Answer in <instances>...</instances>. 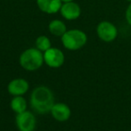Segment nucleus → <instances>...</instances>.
<instances>
[{
    "label": "nucleus",
    "instance_id": "obj_13",
    "mask_svg": "<svg viewBox=\"0 0 131 131\" xmlns=\"http://www.w3.org/2000/svg\"><path fill=\"white\" fill-rule=\"evenodd\" d=\"M35 48L40 50L41 52H45L51 48V41L49 38L46 35H40L35 40Z\"/></svg>",
    "mask_w": 131,
    "mask_h": 131
},
{
    "label": "nucleus",
    "instance_id": "obj_8",
    "mask_svg": "<svg viewBox=\"0 0 131 131\" xmlns=\"http://www.w3.org/2000/svg\"><path fill=\"white\" fill-rule=\"evenodd\" d=\"M50 114L57 121L65 122L70 118L72 112L68 104L64 102H55L53 107L51 108Z\"/></svg>",
    "mask_w": 131,
    "mask_h": 131
},
{
    "label": "nucleus",
    "instance_id": "obj_15",
    "mask_svg": "<svg viewBox=\"0 0 131 131\" xmlns=\"http://www.w3.org/2000/svg\"><path fill=\"white\" fill-rule=\"evenodd\" d=\"M62 3H68V2H73L75 0H61Z\"/></svg>",
    "mask_w": 131,
    "mask_h": 131
},
{
    "label": "nucleus",
    "instance_id": "obj_5",
    "mask_svg": "<svg viewBox=\"0 0 131 131\" xmlns=\"http://www.w3.org/2000/svg\"><path fill=\"white\" fill-rule=\"evenodd\" d=\"M36 123V118L31 111H25L15 117V124L19 131H34Z\"/></svg>",
    "mask_w": 131,
    "mask_h": 131
},
{
    "label": "nucleus",
    "instance_id": "obj_11",
    "mask_svg": "<svg viewBox=\"0 0 131 131\" xmlns=\"http://www.w3.org/2000/svg\"><path fill=\"white\" fill-rule=\"evenodd\" d=\"M27 101L24 96H14L10 102V108L16 114L27 111Z\"/></svg>",
    "mask_w": 131,
    "mask_h": 131
},
{
    "label": "nucleus",
    "instance_id": "obj_2",
    "mask_svg": "<svg viewBox=\"0 0 131 131\" xmlns=\"http://www.w3.org/2000/svg\"><path fill=\"white\" fill-rule=\"evenodd\" d=\"M19 63L26 71H36L44 64L43 52L36 48H29L20 55Z\"/></svg>",
    "mask_w": 131,
    "mask_h": 131
},
{
    "label": "nucleus",
    "instance_id": "obj_10",
    "mask_svg": "<svg viewBox=\"0 0 131 131\" xmlns=\"http://www.w3.org/2000/svg\"><path fill=\"white\" fill-rule=\"evenodd\" d=\"M36 3L39 9L48 15H54L59 12L63 4L61 0H37Z\"/></svg>",
    "mask_w": 131,
    "mask_h": 131
},
{
    "label": "nucleus",
    "instance_id": "obj_6",
    "mask_svg": "<svg viewBox=\"0 0 131 131\" xmlns=\"http://www.w3.org/2000/svg\"><path fill=\"white\" fill-rule=\"evenodd\" d=\"M44 63L51 68H58L65 62V55L61 49L51 47L43 52Z\"/></svg>",
    "mask_w": 131,
    "mask_h": 131
},
{
    "label": "nucleus",
    "instance_id": "obj_3",
    "mask_svg": "<svg viewBox=\"0 0 131 131\" xmlns=\"http://www.w3.org/2000/svg\"><path fill=\"white\" fill-rule=\"evenodd\" d=\"M61 42L64 48L68 50H78L85 46L87 42V35L82 30H68L61 37Z\"/></svg>",
    "mask_w": 131,
    "mask_h": 131
},
{
    "label": "nucleus",
    "instance_id": "obj_9",
    "mask_svg": "<svg viewBox=\"0 0 131 131\" xmlns=\"http://www.w3.org/2000/svg\"><path fill=\"white\" fill-rule=\"evenodd\" d=\"M29 83L24 78H15L9 82L7 91L13 96H23L29 91Z\"/></svg>",
    "mask_w": 131,
    "mask_h": 131
},
{
    "label": "nucleus",
    "instance_id": "obj_7",
    "mask_svg": "<svg viewBox=\"0 0 131 131\" xmlns=\"http://www.w3.org/2000/svg\"><path fill=\"white\" fill-rule=\"evenodd\" d=\"M62 17L68 21L77 20L81 15V7L75 1L73 2L63 3L59 10Z\"/></svg>",
    "mask_w": 131,
    "mask_h": 131
},
{
    "label": "nucleus",
    "instance_id": "obj_4",
    "mask_svg": "<svg viewBox=\"0 0 131 131\" xmlns=\"http://www.w3.org/2000/svg\"><path fill=\"white\" fill-rule=\"evenodd\" d=\"M98 38L104 42H112L118 37V29L109 21H102L99 23L96 27Z\"/></svg>",
    "mask_w": 131,
    "mask_h": 131
},
{
    "label": "nucleus",
    "instance_id": "obj_14",
    "mask_svg": "<svg viewBox=\"0 0 131 131\" xmlns=\"http://www.w3.org/2000/svg\"><path fill=\"white\" fill-rule=\"evenodd\" d=\"M125 17H126V20H127V23L131 26V3H129L128 6L126 9Z\"/></svg>",
    "mask_w": 131,
    "mask_h": 131
},
{
    "label": "nucleus",
    "instance_id": "obj_12",
    "mask_svg": "<svg viewBox=\"0 0 131 131\" xmlns=\"http://www.w3.org/2000/svg\"><path fill=\"white\" fill-rule=\"evenodd\" d=\"M49 31L52 35L61 38L68 30H67V26L63 21L55 19L49 24Z\"/></svg>",
    "mask_w": 131,
    "mask_h": 131
},
{
    "label": "nucleus",
    "instance_id": "obj_16",
    "mask_svg": "<svg viewBox=\"0 0 131 131\" xmlns=\"http://www.w3.org/2000/svg\"><path fill=\"white\" fill-rule=\"evenodd\" d=\"M126 1H127V2H129V3H131V0H126Z\"/></svg>",
    "mask_w": 131,
    "mask_h": 131
},
{
    "label": "nucleus",
    "instance_id": "obj_1",
    "mask_svg": "<svg viewBox=\"0 0 131 131\" xmlns=\"http://www.w3.org/2000/svg\"><path fill=\"white\" fill-rule=\"evenodd\" d=\"M30 103L31 108L39 114L49 113L55 104L54 93L47 86H38L31 92Z\"/></svg>",
    "mask_w": 131,
    "mask_h": 131
}]
</instances>
